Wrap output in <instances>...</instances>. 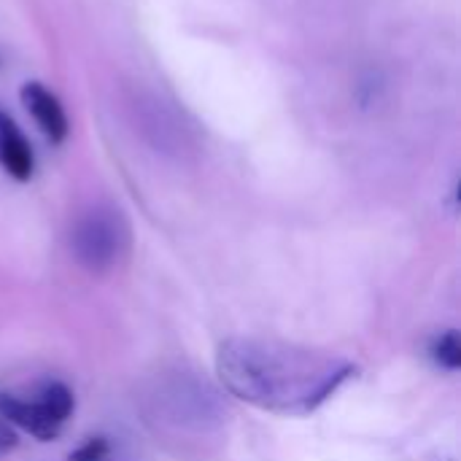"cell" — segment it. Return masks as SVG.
<instances>
[{
    "instance_id": "1",
    "label": "cell",
    "mask_w": 461,
    "mask_h": 461,
    "mask_svg": "<svg viewBox=\"0 0 461 461\" xmlns=\"http://www.w3.org/2000/svg\"><path fill=\"white\" fill-rule=\"evenodd\" d=\"M216 373L232 397L259 411L308 416L357 375V365L273 338H227L216 351Z\"/></svg>"
},
{
    "instance_id": "2",
    "label": "cell",
    "mask_w": 461,
    "mask_h": 461,
    "mask_svg": "<svg viewBox=\"0 0 461 461\" xmlns=\"http://www.w3.org/2000/svg\"><path fill=\"white\" fill-rule=\"evenodd\" d=\"M140 411L149 424L178 435H211L219 432L230 408L224 394L194 370H162L140 389Z\"/></svg>"
},
{
    "instance_id": "3",
    "label": "cell",
    "mask_w": 461,
    "mask_h": 461,
    "mask_svg": "<svg viewBox=\"0 0 461 461\" xmlns=\"http://www.w3.org/2000/svg\"><path fill=\"white\" fill-rule=\"evenodd\" d=\"M132 246L127 216L113 205L86 208L70 230V251L89 273H108L124 262Z\"/></svg>"
},
{
    "instance_id": "4",
    "label": "cell",
    "mask_w": 461,
    "mask_h": 461,
    "mask_svg": "<svg viewBox=\"0 0 461 461\" xmlns=\"http://www.w3.org/2000/svg\"><path fill=\"white\" fill-rule=\"evenodd\" d=\"M132 116L138 132L151 143L154 151L184 159L194 151V132L184 122V116L165 100L151 92H140L132 100Z\"/></svg>"
},
{
    "instance_id": "5",
    "label": "cell",
    "mask_w": 461,
    "mask_h": 461,
    "mask_svg": "<svg viewBox=\"0 0 461 461\" xmlns=\"http://www.w3.org/2000/svg\"><path fill=\"white\" fill-rule=\"evenodd\" d=\"M0 419L43 443L54 440L62 429V424H57L38 400H22L16 394H0Z\"/></svg>"
},
{
    "instance_id": "6",
    "label": "cell",
    "mask_w": 461,
    "mask_h": 461,
    "mask_svg": "<svg viewBox=\"0 0 461 461\" xmlns=\"http://www.w3.org/2000/svg\"><path fill=\"white\" fill-rule=\"evenodd\" d=\"M22 103L24 108L32 113L35 124L41 127V132L51 140V143H62L68 135V116L59 105V100L38 81L24 84L22 89Z\"/></svg>"
},
{
    "instance_id": "7",
    "label": "cell",
    "mask_w": 461,
    "mask_h": 461,
    "mask_svg": "<svg viewBox=\"0 0 461 461\" xmlns=\"http://www.w3.org/2000/svg\"><path fill=\"white\" fill-rule=\"evenodd\" d=\"M0 165L16 181H27L35 167L30 143L24 140L19 127L3 113H0Z\"/></svg>"
},
{
    "instance_id": "8",
    "label": "cell",
    "mask_w": 461,
    "mask_h": 461,
    "mask_svg": "<svg viewBox=\"0 0 461 461\" xmlns=\"http://www.w3.org/2000/svg\"><path fill=\"white\" fill-rule=\"evenodd\" d=\"M38 402L43 405V411L57 421V424H65L68 419H70V413H73V392L65 386V384H59V381H49V384H43L41 386V392H38Z\"/></svg>"
},
{
    "instance_id": "9",
    "label": "cell",
    "mask_w": 461,
    "mask_h": 461,
    "mask_svg": "<svg viewBox=\"0 0 461 461\" xmlns=\"http://www.w3.org/2000/svg\"><path fill=\"white\" fill-rule=\"evenodd\" d=\"M429 354L443 370L456 373L461 367V335L456 330H443L440 335H435Z\"/></svg>"
},
{
    "instance_id": "10",
    "label": "cell",
    "mask_w": 461,
    "mask_h": 461,
    "mask_svg": "<svg viewBox=\"0 0 461 461\" xmlns=\"http://www.w3.org/2000/svg\"><path fill=\"white\" fill-rule=\"evenodd\" d=\"M103 451H105L103 443H100V440H97V443L92 440V443H86L81 451H76V454L70 456V461H97L103 456Z\"/></svg>"
},
{
    "instance_id": "11",
    "label": "cell",
    "mask_w": 461,
    "mask_h": 461,
    "mask_svg": "<svg viewBox=\"0 0 461 461\" xmlns=\"http://www.w3.org/2000/svg\"><path fill=\"white\" fill-rule=\"evenodd\" d=\"M16 446V435L11 432V427L5 421H0V454L11 451Z\"/></svg>"
}]
</instances>
